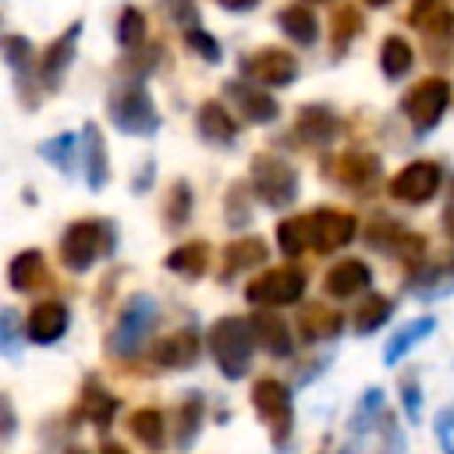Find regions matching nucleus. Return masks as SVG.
Here are the masks:
<instances>
[{
  "instance_id": "nucleus-1",
  "label": "nucleus",
  "mask_w": 454,
  "mask_h": 454,
  "mask_svg": "<svg viewBox=\"0 0 454 454\" xmlns=\"http://www.w3.org/2000/svg\"><path fill=\"white\" fill-rule=\"evenodd\" d=\"M252 348H255L252 323H245L238 316H223V319L213 323V330H209V351H213V362L220 365V372L227 380H241L248 372Z\"/></svg>"
},
{
  "instance_id": "nucleus-2",
  "label": "nucleus",
  "mask_w": 454,
  "mask_h": 454,
  "mask_svg": "<svg viewBox=\"0 0 454 454\" xmlns=\"http://www.w3.org/2000/svg\"><path fill=\"white\" fill-rule=\"evenodd\" d=\"M114 248V227L99 220H78L60 238V255L71 273H85L99 255Z\"/></svg>"
},
{
  "instance_id": "nucleus-3",
  "label": "nucleus",
  "mask_w": 454,
  "mask_h": 454,
  "mask_svg": "<svg viewBox=\"0 0 454 454\" xmlns=\"http://www.w3.org/2000/svg\"><path fill=\"white\" fill-rule=\"evenodd\" d=\"M110 121L124 135H156V128H160L156 106L138 82H121L110 92Z\"/></svg>"
},
{
  "instance_id": "nucleus-4",
  "label": "nucleus",
  "mask_w": 454,
  "mask_h": 454,
  "mask_svg": "<svg viewBox=\"0 0 454 454\" xmlns=\"http://www.w3.org/2000/svg\"><path fill=\"white\" fill-rule=\"evenodd\" d=\"M252 188L266 206L284 209L298 195V170L273 153H259L252 160Z\"/></svg>"
},
{
  "instance_id": "nucleus-5",
  "label": "nucleus",
  "mask_w": 454,
  "mask_h": 454,
  "mask_svg": "<svg viewBox=\"0 0 454 454\" xmlns=\"http://www.w3.org/2000/svg\"><path fill=\"white\" fill-rule=\"evenodd\" d=\"M156 298H149V294H131L128 298V305H124V312H121V319H117V326H114V333H110V351L114 355H135L142 344H145V337L153 333V326H156Z\"/></svg>"
},
{
  "instance_id": "nucleus-6",
  "label": "nucleus",
  "mask_w": 454,
  "mask_h": 454,
  "mask_svg": "<svg viewBox=\"0 0 454 454\" xmlns=\"http://www.w3.org/2000/svg\"><path fill=\"white\" fill-rule=\"evenodd\" d=\"M305 294V273L298 266H277L245 287L252 305H294Z\"/></svg>"
},
{
  "instance_id": "nucleus-7",
  "label": "nucleus",
  "mask_w": 454,
  "mask_h": 454,
  "mask_svg": "<svg viewBox=\"0 0 454 454\" xmlns=\"http://www.w3.org/2000/svg\"><path fill=\"white\" fill-rule=\"evenodd\" d=\"M447 103H450V85H447L443 78H426V82H419V85L404 96L401 110H404V117H408L419 131H429V128L440 124Z\"/></svg>"
},
{
  "instance_id": "nucleus-8",
  "label": "nucleus",
  "mask_w": 454,
  "mask_h": 454,
  "mask_svg": "<svg viewBox=\"0 0 454 454\" xmlns=\"http://www.w3.org/2000/svg\"><path fill=\"white\" fill-rule=\"evenodd\" d=\"M252 404H255V411H259V419L270 426V433H273V440L277 443H284L287 440V433H291V394H287V387L280 383V380H259L255 387H252Z\"/></svg>"
},
{
  "instance_id": "nucleus-9",
  "label": "nucleus",
  "mask_w": 454,
  "mask_h": 454,
  "mask_svg": "<svg viewBox=\"0 0 454 454\" xmlns=\"http://www.w3.org/2000/svg\"><path fill=\"white\" fill-rule=\"evenodd\" d=\"M305 220H309V245H312L316 252H337V248H344V245L355 238V231H358L355 216H351V213H340V209H316V213H309Z\"/></svg>"
},
{
  "instance_id": "nucleus-10",
  "label": "nucleus",
  "mask_w": 454,
  "mask_h": 454,
  "mask_svg": "<svg viewBox=\"0 0 454 454\" xmlns=\"http://www.w3.org/2000/svg\"><path fill=\"white\" fill-rule=\"evenodd\" d=\"M440 181H443L440 167L429 163V160H419V163H408L404 170H397V177L390 181V195L401 199V202L422 206V202H429V199L436 195Z\"/></svg>"
},
{
  "instance_id": "nucleus-11",
  "label": "nucleus",
  "mask_w": 454,
  "mask_h": 454,
  "mask_svg": "<svg viewBox=\"0 0 454 454\" xmlns=\"http://www.w3.org/2000/svg\"><path fill=\"white\" fill-rule=\"evenodd\" d=\"M241 74L252 78L255 85H291L294 74H298V60L287 53V50H259L252 53L245 64H241Z\"/></svg>"
},
{
  "instance_id": "nucleus-12",
  "label": "nucleus",
  "mask_w": 454,
  "mask_h": 454,
  "mask_svg": "<svg viewBox=\"0 0 454 454\" xmlns=\"http://www.w3.org/2000/svg\"><path fill=\"white\" fill-rule=\"evenodd\" d=\"M78 35H82V21H74L67 32H60V35L43 50L39 78H43L50 89H57V82H60V78H64V71L71 67V57H74V43H78Z\"/></svg>"
},
{
  "instance_id": "nucleus-13",
  "label": "nucleus",
  "mask_w": 454,
  "mask_h": 454,
  "mask_svg": "<svg viewBox=\"0 0 454 454\" xmlns=\"http://www.w3.org/2000/svg\"><path fill=\"white\" fill-rule=\"evenodd\" d=\"M67 323H71L67 305H60V301H43V305L32 309V316H28V323H25V333H28L32 344H53V340L64 337Z\"/></svg>"
},
{
  "instance_id": "nucleus-14",
  "label": "nucleus",
  "mask_w": 454,
  "mask_h": 454,
  "mask_svg": "<svg viewBox=\"0 0 454 454\" xmlns=\"http://www.w3.org/2000/svg\"><path fill=\"white\" fill-rule=\"evenodd\" d=\"M227 96L238 103V110L252 121V124H270L277 117V99L259 89V85H248V82H227Z\"/></svg>"
},
{
  "instance_id": "nucleus-15",
  "label": "nucleus",
  "mask_w": 454,
  "mask_h": 454,
  "mask_svg": "<svg viewBox=\"0 0 454 454\" xmlns=\"http://www.w3.org/2000/svg\"><path fill=\"white\" fill-rule=\"evenodd\" d=\"M369 284H372V273H369V266H365L362 259H344V262L330 266L326 277H323V287H326V294H333V298H355V294L365 291Z\"/></svg>"
},
{
  "instance_id": "nucleus-16",
  "label": "nucleus",
  "mask_w": 454,
  "mask_h": 454,
  "mask_svg": "<svg viewBox=\"0 0 454 454\" xmlns=\"http://www.w3.org/2000/svg\"><path fill=\"white\" fill-rule=\"evenodd\" d=\"M337 135H340V121L326 106H305L294 121V138H301L305 145H326Z\"/></svg>"
},
{
  "instance_id": "nucleus-17",
  "label": "nucleus",
  "mask_w": 454,
  "mask_h": 454,
  "mask_svg": "<svg viewBox=\"0 0 454 454\" xmlns=\"http://www.w3.org/2000/svg\"><path fill=\"white\" fill-rule=\"evenodd\" d=\"M252 333H255V344H262L273 358H287L294 351L287 323L280 316H273V312H255L252 316Z\"/></svg>"
},
{
  "instance_id": "nucleus-18",
  "label": "nucleus",
  "mask_w": 454,
  "mask_h": 454,
  "mask_svg": "<svg viewBox=\"0 0 454 454\" xmlns=\"http://www.w3.org/2000/svg\"><path fill=\"white\" fill-rule=\"evenodd\" d=\"M195 355H199V340H195V333H192V330L170 333V337H163V340L153 348V358H156L160 365H167V369L192 365V362H195Z\"/></svg>"
},
{
  "instance_id": "nucleus-19",
  "label": "nucleus",
  "mask_w": 454,
  "mask_h": 454,
  "mask_svg": "<svg viewBox=\"0 0 454 454\" xmlns=\"http://www.w3.org/2000/svg\"><path fill=\"white\" fill-rule=\"evenodd\" d=\"M82 153H85V181L92 192H99L106 184V145H103V135L96 124H85L82 128Z\"/></svg>"
},
{
  "instance_id": "nucleus-20",
  "label": "nucleus",
  "mask_w": 454,
  "mask_h": 454,
  "mask_svg": "<svg viewBox=\"0 0 454 454\" xmlns=\"http://www.w3.org/2000/svg\"><path fill=\"white\" fill-rule=\"evenodd\" d=\"M199 131H202L206 142L227 145V142H234V135H238V121H234L220 103H202V106H199Z\"/></svg>"
},
{
  "instance_id": "nucleus-21",
  "label": "nucleus",
  "mask_w": 454,
  "mask_h": 454,
  "mask_svg": "<svg viewBox=\"0 0 454 454\" xmlns=\"http://www.w3.org/2000/svg\"><path fill=\"white\" fill-rule=\"evenodd\" d=\"M277 21H280V28L287 32V39H294L298 46H312V43L319 39V21H316V14H312L309 7L291 4V7L280 11Z\"/></svg>"
},
{
  "instance_id": "nucleus-22",
  "label": "nucleus",
  "mask_w": 454,
  "mask_h": 454,
  "mask_svg": "<svg viewBox=\"0 0 454 454\" xmlns=\"http://www.w3.org/2000/svg\"><path fill=\"white\" fill-rule=\"evenodd\" d=\"M266 259V241L262 238H241L223 248V277H234L241 270H252Z\"/></svg>"
},
{
  "instance_id": "nucleus-23",
  "label": "nucleus",
  "mask_w": 454,
  "mask_h": 454,
  "mask_svg": "<svg viewBox=\"0 0 454 454\" xmlns=\"http://www.w3.org/2000/svg\"><path fill=\"white\" fill-rule=\"evenodd\" d=\"M337 167H340V170H337V177H340L348 188H362V184H369V181L380 174V160H376L372 153H362V149L344 153Z\"/></svg>"
},
{
  "instance_id": "nucleus-24",
  "label": "nucleus",
  "mask_w": 454,
  "mask_h": 454,
  "mask_svg": "<svg viewBox=\"0 0 454 454\" xmlns=\"http://www.w3.org/2000/svg\"><path fill=\"white\" fill-rule=\"evenodd\" d=\"M433 326H436V319H433V316H422V319H415V323L401 326V330L387 340V348H383V362H387V365H394L404 351H411L422 337H429V333H433Z\"/></svg>"
},
{
  "instance_id": "nucleus-25",
  "label": "nucleus",
  "mask_w": 454,
  "mask_h": 454,
  "mask_svg": "<svg viewBox=\"0 0 454 454\" xmlns=\"http://www.w3.org/2000/svg\"><path fill=\"white\" fill-rule=\"evenodd\" d=\"M167 266L184 277H202L209 266V245L206 241H184L167 255Z\"/></svg>"
},
{
  "instance_id": "nucleus-26",
  "label": "nucleus",
  "mask_w": 454,
  "mask_h": 454,
  "mask_svg": "<svg viewBox=\"0 0 454 454\" xmlns=\"http://www.w3.org/2000/svg\"><path fill=\"white\" fill-rule=\"evenodd\" d=\"M43 273H46V266H43V252H35V248L14 255L11 266H7V280H11L14 291H32V287L39 284Z\"/></svg>"
},
{
  "instance_id": "nucleus-27",
  "label": "nucleus",
  "mask_w": 454,
  "mask_h": 454,
  "mask_svg": "<svg viewBox=\"0 0 454 454\" xmlns=\"http://www.w3.org/2000/svg\"><path fill=\"white\" fill-rule=\"evenodd\" d=\"M337 330H340V316L330 312V309H323V305H309V309L298 316V333H301L305 340H326V337H333Z\"/></svg>"
},
{
  "instance_id": "nucleus-28",
  "label": "nucleus",
  "mask_w": 454,
  "mask_h": 454,
  "mask_svg": "<svg viewBox=\"0 0 454 454\" xmlns=\"http://www.w3.org/2000/svg\"><path fill=\"white\" fill-rule=\"evenodd\" d=\"M411 64H415V53H411V46L401 35L383 39V46H380V67H383L387 78H394V82L404 78L411 71Z\"/></svg>"
},
{
  "instance_id": "nucleus-29",
  "label": "nucleus",
  "mask_w": 454,
  "mask_h": 454,
  "mask_svg": "<svg viewBox=\"0 0 454 454\" xmlns=\"http://www.w3.org/2000/svg\"><path fill=\"white\" fill-rule=\"evenodd\" d=\"M390 312H394V301H390V298L369 294V298L355 309V330H358V333H372V330H380V326L390 319Z\"/></svg>"
},
{
  "instance_id": "nucleus-30",
  "label": "nucleus",
  "mask_w": 454,
  "mask_h": 454,
  "mask_svg": "<svg viewBox=\"0 0 454 454\" xmlns=\"http://www.w3.org/2000/svg\"><path fill=\"white\" fill-rule=\"evenodd\" d=\"M128 429H131V436L142 440L145 447L163 443V415H160L156 408H138V411H131Z\"/></svg>"
},
{
  "instance_id": "nucleus-31",
  "label": "nucleus",
  "mask_w": 454,
  "mask_h": 454,
  "mask_svg": "<svg viewBox=\"0 0 454 454\" xmlns=\"http://www.w3.org/2000/svg\"><path fill=\"white\" fill-rule=\"evenodd\" d=\"M447 291H454V262L429 266L415 277V294H422V298H440Z\"/></svg>"
},
{
  "instance_id": "nucleus-32",
  "label": "nucleus",
  "mask_w": 454,
  "mask_h": 454,
  "mask_svg": "<svg viewBox=\"0 0 454 454\" xmlns=\"http://www.w3.org/2000/svg\"><path fill=\"white\" fill-rule=\"evenodd\" d=\"M277 241L284 248V255H301L309 248V220L305 216H294V220H284L277 227Z\"/></svg>"
},
{
  "instance_id": "nucleus-33",
  "label": "nucleus",
  "mask_w": 454,
  "mask_h": 454,
  "mask_svg": "<svg viewBox=\"0 0 454 454\" xmlns=\"http://www.w3.org/2000/svg\"><path fill=\"white\" fill-rule=\"evenodd\" d=\"M142 39H145V18H142V11L138 7H124L121 18H117V43L128 46V50H135V46H142Z\"/></svg>"
},
{
  "instance_id": "nucleus-34",
  "label": "nucleus",
  "mask_w": 454,
  "mask_h": 454,
  "mask_svg": "<svg viewBox=\"0 0 454 454\" xmlns=\"http://www.w3.org/2000/svg\"><path fill=\"white\" fill-rule=\"evenodd\" d=\"M192 213V188L184 181H174L170 184V195H167V209H163V220L167 227H181Z\"/></svg>"
},
{
  "instance_id": "nucleus-35",
  "label": "nucleus",
  "mask_w": 454,
  "mask_h": 454,
  "mask_svg": "<svg viewBox=\"0 0 454 454\" xmlns=\"http://www.w3.org/2000/svg\"><path fill=\"white\" fill-rule=\"evenodd\" d=\"M380 419H383V394H380V390H365V397L358 401V411H355V419H351V433L362 436V433H369L372 422H380Z\"/></svg>"
},
{
  "instance_id": "nucleus-36",
  "label": "nucleus",
  "mask_w": 454,
  "mask_h": 454,
  "mask_svg": "<svg viewBox=\"0 0 454 454\" xmlns=\"http://www.w3.org/2000/svg\"><path fill=\"white\" fill-rule=\"evenodd\" d=\"M199 426H202V401L188 397V404H181V415H177V447L195 443Z\"/></svg>"
},
{
  "instance_id": "nucleus-37",
  "label": "nucleus",
  "mask_w": 454,
  "mask_h": 454,
  "mask_svg": "<svg viewBox=\"0 0 454 454\" xmlns=\"http://www.w3.org/2000/svg\"><path fill=\"white\" fill-rule=\"evenodd\" d=\"M0 53H4V60L14 67V71H28L32 67V43L25 39V35H4L0 39Z\"/></svg>"
},
{
  "instance_id": "nucleus-38",
  "label": "nucleus",
  "mask_w": 454,
  "mask_h": 454,
  "mask_svg": "<svg viewBox=\"0 0 454 454\" xmlns=\"http://www.w3.org/2000/svg\"><path fill=\"white\" fill-rule=\"evenodd\" d=\"M82 142L74 138V135H57L53 142H46V145H39V153L46 156V160H53L64 174H71V163H74V149H78Z\"/></svg>"
},
{
  "instance_id": "nucleus-39",
  "label": "nucleus",
  "mask_w": 454,
  "mask_h": 454,
  "mask_svg": "<svg viewBox=\"0 0 454 454\" xmlns=\"http://www.w3.org/2000/svg\"><path fill=\"white\" fill-rule=\"evenodd\" d=\"M85 411H89V419H92V422L106 426V422L114 419V411H117V401H114L106 390L89 387V390H85Z\"/></svg>"
},
{
  "instance_id": "nucleus-40",
  "label": "nucleus",
  "mask_w": 454,
  "mask_h": 454,
  "mask_svg": "<svg viewBox=\"0 0 454 454\" xmlns=\"http://www.w3.org/2000/svg\"><path fill=\"white\" fill-rule=\"evenodd\" d=\"M362 28V18H358V11L351 7V4H344V7H337V14H333V43L344 50V43L355 35Z\"/></svg>"
},
{
  "instance_id": "nucleus-41",
  "label": "nucleus",
  "mask_w": 454,
  "mask_h": 454,
  "mask_svg": "<svg viewBox=\"0 0 454 454\" xmlns=\"http://www.w3.org/2000/svg\"><path fill=\"white\" fill-rule=\"evenodd\" d=\"M163 7L170 14V21L181 25L184 32L188 28H199V7H195V0H163Z\"/></svg>"
},
{
  "instance_id": "nucleus-42",
  "label": "nucleus",
  "mask_w": 454,
  "mask_h": 454,
  "mask_svg": "<svg viewBox=\"0 0 454 454\" xmlns=\"http://www.w3.org/2000/svg\"><path fill=\"white\" fill-rule=\"evenodd\" d=\"M248 220H252V209H248V202H245V188L234 184L231 195H227V223H231V227H241V223H248Z\"/></svg>"
},
{
  "instance_id": "nucleus-43",
  "label": "nucleus",
  "mask_w": 454,
  "mask_h": 454,
  "mask_svg": "<svg viewBox=\"0 0 454 454\" xmlns=\"http://www.w3.org/2000/svg\"><path fill=\"white\" fill-rule=\"evenodd\" d=\"M184 43H188L192 50H199L202 60H213V64L220 60V43H216L213 35H206L202 28H188V32H184Z\"/></svg>"
},
{
  "instance_id": "nucleus-44",
  "label": "nucleus",
  "mask_w": 454,
  "mask_h": 454,
  "mask_svg": "<svg viewBox=\"0 0 454 454\" xmlns=\"http://www.w3.org/2000/svg\"><path fill=\"white\" fill-rule=\"evenodd\" d=\"M18 351V316L11 309L0 312V355H14Z\"/></svg>"
},
{
  "instance_id": "nucleus-45",
  "label": "nucleus",
  "mask_w": 454,
  "mask_h": 454,
  "mask_svg": "<svg viewBox=\"0 0 454 454\" xmlns=\"http://www.w3.org/2000/svg\"><path fill=\"white\" fill-rule=\"evenodd\" d=\"M401 397H404V411H408L411 422H415V419H419V401H422V397H419V387H415V383H404V387H401Z\"/></svg>"
},
{
  "instance_id": "nucleus-46",
  "label": "nucleus",
  "mask_w": 454,
  "mask_h": 454,
  "mask_svg": "<svg viewBox=\"0 0 454 454\" xmlns=\"http://www.w3.org/2000/svg\"><path fill=\"white\" fill-rule=\"evenodd\" d=\"M7 433H14V411H11L7 397H0V436H7Z\"/></svg>"
},
{
  "instance_id": "nucleus-47",
  "label": "nucleus",
  "mask_w": 454,
  "mask_h": 454,
  "mask_svg": "<svg viewBox=\"0 0 454 454\" xmlns=\"http://www.w3.org/2000/svg\"><path fill=\"white\" fill-rule=\"evenodd\" d=\"M436 433H440V436H450V433H454V404H450L447 411H440V419H436Z\"/></svg>"
},
{
  "instance_id": "nucleus-48",
  "label": "nucleus",
  "mask_w": 454,
  "mask_h": 454,
  "mask_svg": "<svg viewBox=\"0 0 454 454\" xmlns=\"http://www.w3.org/2000/svg\"><path fill=\"white\" fill-rule=\"evenodd\" d=\"M443 227H447V238L454 241V188H450V195L443 202Z\"/></svg>"
},
{
  "instance_id": "nucleus-49",
  "label": "nucleus",
  "mask_w": 454,
  "mask_h": 454,
  "mask_svg": "<svg viewBox=\"0 0 454 454\" xmlns=\"http://www.w3.org/2000/svg\"><path fill=\"white\" fill-rule=\"evenodd\" d=\"M220 7H227V11H252L259 0H216Z\"/></svg>"
},
{
  "instance_id": "nucleus-50",
  "label": "nucleus",
  "mask_w": 454,
  "mask_h": 454,
  "mask_svg": "<svg viewBox=\"0 0 454 454\" xmlns=\"http://www.w3.org/2000/svg\"><path fill=\"white\" fill-rule=\"evenodd\" d=\"M99 454H128V450H124L121 443H103V450H99Z\"/></svg>"
},
{
  "instance_id": "nucleus-51",
  "label": "nucleus",
  "mask_w": 454,
  "mask_h": 454,
  "mask_svg": "<svg viewBox=\"0 0 454 454\" xmlns=\"http://www.w3.org/2000/svg\"><path fill=\"white\" fill-rule=\"evenodd\" d=\"M440 443L447 447V454H454V440H450V436H440Z\"/></svg>"
},
{
  "instance_id": "nucleus-52",
  "label": "nucleus",
  "mask_w": 454,
  "mask_h": 454,
  "mask_svg": "<svg viewBox=\"0 0 454 454\" xmlns=\"http://www.w3.org/2000/svg\"><path fill=\"white\" fill-rule=\"evenodd\" d=\"M365 4H372V7H380V4H390V0H365Z\"/></svg>"
},
{
  "instance_id": "nucleus-53",
  "label": "nucleus",
  "mask_w": 454,
  "mask_h": 454,
  "mask_svg": "<svg viewBox=\"0 0 454 454\" xmlns=\"http://www.w3.org/2000/svg\"><path fill=\"white\" fill-rule=\"evenodd\" d=\"M67 454H85V450H82V447H71V450H67Z\"/></svg>"
},
{
  "instance_id": "nucleus-54",
  "label": "nucleus",
  "mask_w": 454,
  "mask_h": 454,
  "mask_svg": "<svg viewBox=\"0 0 454 454\" xmlns=\"http://www.w3.org/2000/svg\"><path fill=\"white\" fill-rule=\"evenodd\" d=\"M344 454H358V450H355V447H344Z\"/></svg>"
}]
</instances>
